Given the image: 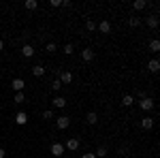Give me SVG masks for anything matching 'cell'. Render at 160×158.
<instances>
[{
  "instance_id": "cell-1",
  "label": "cell",
  "mask_w": 160,
  "mask_h": 158,
  "mask_svg": "<svg viewBox=\"0 0 160 158\" xmlns=\"http://www.w3.org/2000/svg\"><path fill=\"white\" fill-rule=\"evenodd\" d=\"M139 107H141L143 111H152L154 109V98H149V96L141 98V100H139Z\"/></svg>"
},
{
  "instance_id": "cell-2",
  "label": "cell",
  "mask_w": 160,
  "mask_h": 158,
  "mask_svg": "<svg viewBox=\"0 0 160 158\" xmlns=\"http://www.w3.org/2000/svg\"><path fill=\"white\" fill-rule=\"evenodd\" d=\"M56 126H58L60 130H66V128L71 126V118H68V115H60V118L56 120Z\"/></svg>"
},
{
  "instance_id": "cell-3",
  "label": "cell",
  "mask_w": 160,
  "mask_h": 158,
  "mask_svg": "<svg viewBox=\"0 0 160 158\" xmlns=\"http://www.w3.org/2000/svg\"><path fill=\"white\" fill-rule=\"evenodd\" d=\"M11 88L15 90V92H24V88H26V81L22 79V77H15L11 81Z\"/></svg>"
},
{
  "instance_id": "cell-4",
  "label": "cell",
  "mask_w": 160,
  "mask_h": 158,
  "mask_svg": "<svg viewBox=\"0 0 160 158\" xmlns=\"http://www.w3.org/2000/svg\"><path fill=\"white\" fill-rule=\"evenodd\" d=\"M58 81L64 84V85H68L71 81H73V73H71V71H62V73L58 75Z\"/></svg>"
},
{
  "instance_id": "cell-5",
  "label": "cell",
  "mask_w": 160,
  "mask_h": 158,
  "mask_svg": "<svg viewBox=\"0 0 160 158\" xmlns=\"http://www.w3.org/2000/svg\"><path fill=\"white\" fill-rule=\"evenodd\" d=\"M53 156H58V158H62V154H64V145L62 143H51V150H49Z\"/></svg>"
},
{
  "instance_id": "cell-6",
  "label": "cell",
  "mask_w": 160,
  "mask_h": 158,
  "mask_svg": "<svg viewBox=\"0 0 160 158\" xmlns=\"http://www.w3.org/2000/svg\"><path fill=\"white\" fill-rule=\"evenodd\" d=\"M81 60H83V62H92V60H94V49L86 47L83 51H81Z\"/></svg>"
},
{
  "instance_id": "cell-7",
  "label": "cell",
  "mask_w": 160,
  "mask_h": 158,
  "mask_svg": "<svg viewBox=\"0 0 160 158\" xmlns=\"http://www.w3.org/2000/svg\"><path fill=\"white\" fill-rule=\"evenodd\" d=\"M96 30H98L100 34H109V32H111V24L105 19V22H100V24L96 26Z\"/></svg>"
},
{
  "instance_id": "cell-8",
  "label": "cell",
  "mask_w": 160,
  "mask_h": 158,
  "mask_svg": "<svg viewBox=\"0 0 160 158\" xmlns=\"http://www.w3.org/2000/svg\"><path fill=\"white\" fill-rule=\"evenodd\" d=\"M51 105H53L56 109H64V107H66V98L64 96H56L53 100H51Z\"/></svg>"
},
{
  "instance_id": "cell-9",
  "label": "cell",
  "mask_w": 160,
  "mask_h": 158,
  "mask_svg": "<svg viewBox=\"0 0 160 158\" xmlns=\"http://www.w3.org/2000/svg\"><path fill=\"white\" fill-rule=\"evenodd\" d=\"M22 56H24V58H32V56H34V47H32L30 43H26L24 47H22Z\"/></svg>"
},
{
  "instance_id": "cell-10",
  "label": "cell",
  "mask_w": 160,
  "mask_h": 158,
  "mask_svg": "<svg viewBox=\"0 0 160 158\" xmlns=\"http://www.w3.org/2000/svg\"><path fill=\"white\" fill-rule=\"evenodd\" d=\"M77 147H79V139H77V137H73V139H68V141H66L64 150H71V152H75Z\"/></svg>"
},
{
  "instance_id": "cell-11",
  "label": "cell",
  "mask_w": 160,
  "mask_h": 158,
  "mask_svg": "<svg viewBox=\"0 0 160 158\" xmlns=\"http://www.w3.org/2000/svg\"><path fill=\"white\" fill-rule=\"evenodd\" d=\"M148 71H149V73H158V71H160V62L156 60V58L148 62Z\"/></svg>"
},
{
  "instance_id": "cell-12",
  "label": "cell",
  "mask_w": 160,
  "mask_h": 158,
  "mask_svg": "<svg viewBox=\"0 0 160 158\" xmlns=\"http://www.w3.org/2000/svg\"><path fill=\"white\" fill-rule=\"evenodd\" d=\"M86 122L90 126H94V124H98V115H96L94 111H90V113H86Z\"/></svg>"
},
{
  "instance_id": "cell-13",
  "label": "cell",
  "mask_w": 160,
  "mask_h": 158,
  "mask_svg": "<svg viewBox=\"0 0 160 158\" xmlns=\"http://www.w3.org/2000/svg\"><path fill=\"white\" fill-rule=\"evenodd\" d=\"M15 122H17L19 126H24V124H28V113H24V111H19V113L15 115Z\"/></svg>"
},
{
  "instance_id": "cell-14",
  "label": "cell",
  "mask_w": 160,
  "mask_h": 158,
  "mask_svg": "<svg viewBox=\"0 0 160 158\" xmlns=\"http://www.w3.org/2000/svg\"><path fill=\"white\" fill-rule=\"evenodd\" d=\"M32 75H34V77H43V75H45V66H43V64H34V66H32Z\"/></svg>"
},
{
  "instance_id": "cell-15",
  "label": "cell",
  "mask_w": 160,
  "mask_h": 158,
  "mask_svg": "<svg viewBox=\"0 0 160 158\" xmlns=\"http://www.w3.org/2000/svg\"><path fill=\"white\" fill-rule=\"evenodd\" d=\"M141 128L152 130V128H154V120H152V118H143V120H141Z\"/></svg>"
},
{
  "instance_id": "cell-16",
  "label": "cell",
  "mask_w": 160,
  "mask_h": 158,
  "mask_svg": "<svg viewBox=\"0 0 160 158\" xmlns=\"http://www.w3.org/2000/svg\"><path fill=\"white\" fill-rule=\"evenodd\" d=\"M24 7H26V11H37V9H38V2H37V0H26Z\"/></svg>"
},
{
  "instance_id": "cell-17",
  "label": "cell",
  "mask_w": 160,
  "mask_h": 158,
  "mask_svg": "<svg viewBox=\"0 0 160 158\" xmlns=\"http://www.w3.org/2000/svg\"><path fill=\"white\" fill-rule=\"evenodd\" d=\"M122 105H124V107H132V105H135V96L126 94V96L122 98Z\"/></svg>"
},
{
  "instance_id": "cell-18",
  "label": "cell",
  "mask_w": 160,
  "mask_h": 158,
  "mask_svg": "<svg viewBox=\"0 0 160 158\" xmlns=\"http://www.w3.org/2000/svg\"><path fill=\"white\" fill-rule=\"evenodd\" d=\"M148 7V0H135L132 2V9H137V11H141V9H145Z\"/></svg>"
},
{
  "instance_id": "cell-19",
  "label": "cell",
  "mask_w": 160,
  "mask_h": 158,
  "mask_svg": "<svg viewBox=\"0 0 160 158\" xmlns=\"http://www.w3.org/2000/svg\"><path fill=\"white\" fill-rule=\"evenodd\" d=\"M94 156H96V158H105V156H107V147L98 145V147H96V152H94Z\"/></svg>"
},
{
  "instance_id": "cell-20",
  "label": "cell",
  "mask_w": 160,
  "mask_h": 158,
  "mask_svg": "<svg viewBox=\"0 0 160 158\" xmlns=\"http://www.w3.org/2000/svg\"><path fill=\"white\" fill-rule=\"evenodd\" d=\"M148 26L152 28V30H156V28H158V17H156V15L148 17Z\"/></svg>"
},
{
  "instance_id": "cell-21",
  "label": "cell",
  "mask_w": 160,
  "mask_h": 158,
  "mask_svg": "<svg viewBox=\"0 0 160 158\" xmlns=\"http://www.w3.org/2000/svg\"><path fill=\"white\" fill-rule=\"evenodd\" d=\"M149 51H154V54H156V51H160V41H158V38L149 41Z\"/></svg>"
},
{
  "instance_id": "cell-22",
  "label": "cell",
  "mask_w": 160,
  "mask_h": 158,
  "mask_svg": "<svg viewBox=\"0 0 160 158\" xmlns=\"http://www.w3.org/2000/svg\"><path fill=\"white\" fill-rule=\"evenodd\" d=\"M86 30L88 32H94V30H96V22H94V19H88L86 22Z\"/></svg>"
},
{
  "instance_id": "cell-23",
  "label": "cell",
  "mask_w": 160,
  "mask_h": 158,
  "mask_svg": "<svg viewBox=\"0 0 160 158\" xmlns=\"http://www.w3.org/2000/svg\"><path fill=\"white\" fill-rule=\"evenodd\" d=\"M128 26H130V28H139V26H141V19H139V17H130V19H128Z\"/></svg>"
},
{
  "instance_id": "cell-24",
  "label": "cell",
  "mask_w": 160,
  "mask_h": 158,
  "mask_svg": "<svg viewBox=\"0 0 160 158\" xmlns=\"http://www.w3.org/2000/svg\"><path fill=\"white\" fill-rule=\"evenodd\" d=\"M45 51H47V54H56V51H58V45H56V43H47V45H45Z\"/></svg>"
},
{
  "instance_id": "cell-25",
  "label": "cell",
  "mask_w": 160,
  "mask_h": 158,
  "mask_svg": "<svg viewBox=\"0 0 160 158\" xmlns=\"http://www.w3.org/2000/svg\"><path fill=\"white\" fill-rule=\"evenodd\" d=\"M13 100H15V103H17V105H19V103H24V100H26V94H24V92H17V94H15V98H13Z\"/></svg>"
},
{
  "instance_id": "cell-26",
  "label": "cell",
  "mask_w": 160,
  "mask_h": 158,
  "mask_svg": "<svg viewBox=\"0 0 160 158\" xmlns=\"http://www.w3.org/2000/svg\"><path fill=\"white\" fill-rule=\"evenodd\" d=\"M73 51H75L73 43H66V45H64V54H66V56H71V54H73Z\"/></svg>"
},
{
  "instance_id": "cell-27",
  "label": "cell",
  "mask_w": 160,
  "mask_h": 158,
  "mask_svg": "<svg viewBox=\"0 0 160 158\" xmlns=\"http://www.w3.org/2000/svg\"><path fill=\"white\" fill-rule=\"evenodd\" d=\"M60 88H62V84L58 81V79H53V81H51V90H53V92H60Z\"/></svg>"
},
{
  "instance_id": "cell-28",
  "label": "cell",
  "mask_w": 160,
  "mask_h": 158,
  "mask_svg": "<svg viewBox=\"0 0 160 158\" xmlns=\"http://www.w3.org/2000/svg\"><path fill=\"white\" fill-rule=\"evenodd\" d=\"M43 118H45V120H53V111H51V109H45Z\"/></svg>"
},
{
  "instance_id": "cell-29",
  "label": "cell",
  "mask_w": 160,
  "mask_h": 158,
  "mask_svg": "<svg viewBox=\"0 0 160 158\" xmlns=\"http://www.w3.org/2000/svg\"><path fill=\"white\" fill-rule=\"evenodd\" d=\"M51 7H62V0H51Z\"/></svg>"
},
{
  "instance_id": "cell-30",
  "label": "cell",
  "mask_w": 160,
  "mask_h": 158,
  "mask_svg": "<svg viewBox=\"0 0 160 158\" xmlns=\"http://www.w3.org/2000/svg\"><path fill=\"white\" fill-rule=\"evenodd\" d=\"M81 158H96V156H94V154L90 152V154H83V156H81Z\"/></svg>"
},
{
  "instance_id": "cell-31",
  "label": "cell",
  "mask_w": 160,
  "mask_h": 158,
  "mask_svg": "<svg viewBox=\"0 0 160 158\" xmlns=\"http://www.w3.org/2000/svg\"><path fill=\"white\" fill-rule=\"evenodd\" d=\"M4 156H7V152H4V150L0 147V158H4Z\"/></svg>"
},
{
  "instance_id": "cell-32",
  "label": "cell",
  "mask_w": 160,
  "mask_h": 158,
  "mask_svg": "<svg viewBox=\"0 0 160 158\" xmlns=\"http://www.w3.org/2000/svg\"><path fill=\"white\" fill-rule=\"evenodd\" d=\"M2 49H4V41L0 38V51H2Z\"/></svg>"
},
{
  "instance_id": "cell-33",
  "label": "cell",
  "mask_w": 160,
  "mask_h": 158,
  "mask_svg": "<svg viewBox=\"0 0 160 158\" xmlns=\"http://www.w3.org/2000/svg\"><path fill=\"white\" fill-rule=\"evenodd\" d=\"M0 73H2V71H0Z\"/></svg>"
}]
</instances>
